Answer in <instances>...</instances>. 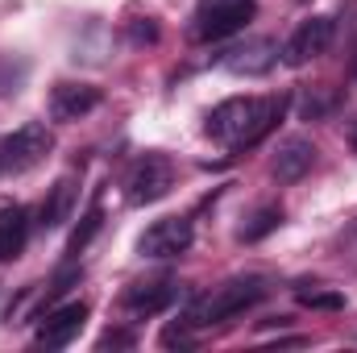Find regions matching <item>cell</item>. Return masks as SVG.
Masks as SVG:
<instances>
[{
  "instance_id": "5bb4252c",
  "label": "cell",
  "mask_w": 357,
  "mask_h": 353,
  "mask_svg": "<svg viewBox=\"0 0 357 353\" xmlns=\"http://www.w3.org/2000/svg\"><path fill=\"white\" fill-rule=\"evenodd\" d=\"M25 237H29V212L17 204V200H0V262H8V258H17L21 254V246H25Z\"/></svg>"
},
{
  "instance_id": "603a6c76",
  "label": "cell",
  "mask_w": 357,
  "mask_h": 353,
  "mask_svg": "<svg viewBox=\"0 0 357 353\" xmlns=\"http://www.w3.org/2000/svg\"><path fill=\"white\" fill-rule=\"evenodd\" d=\"M345 137H349V146L357 150V121H349V125H345Z\"/></svg>"
},
{
  "instance_id": "44dd1931",
  "label": "cell",
  "mask_w": 357,
  "mask_h": 353,
  "mask_svg": "<svg viewBox=\"0 0 357 353\" xmlns=\"http://www.w3.org/2000/svg\"><path fill=\"white\" fill-rule=\"evenodd\" d=\"M328 108H333V96H307V100H303V117H307V121L324 117Z\"/></svg>"
},
{
  "instance_id": "9c48e42d",
  "label": "cell",
  "mask_w": 357,
  "mask_h": 353,
  "mask_svg": "<svg viewBox=\"0 0 357 353\" xmlns=\"http://www.w3.org/2000/svg\"><path fill=\"white\" fill-rule=\"evenodd\" d=\"M178 295H183V287H178L175 278H150V283H133V287L121 295V308H125L133 320H146V316L167 312Z\"/></svg>"
},
{
  "instance_id": "7402d4cb",
  "label": "cell",
  "mask_w": 357,
  "mask_h": 353,
  "mask_svg": "<svg viewBox=\"0 0 357 353\" xmlns=\"http://www.w3.org/2000/svg\"><path fill=\"white\" fill-rule=\"evenodd\" d=\"M129 345H133L129 333H112V329H108V333L100 337V350H129Z\"/></svg>"
},
{
  "instance_id": "cb8c5ba5",
  "label": "cell",
  "mask_w": 357,
  "mask_h": 353,
  "mask_svg": "<svg viewBox=\"0 0 357 353\" xmlns=\"http://www.w3.org/2000/svg\"><path fill=\"white\" fill-rule=\"evenodd\" d=\"M354 75H357V63H354Z\"/></svg>"
},
{
  "instance_id": "e0dca14e",
  "label": "cell",
  "mask_w": 357,
  "mask_h": 353,
  "mask_svg": "<svg viewBox=\"0 0 357 353\" xmlns=\"http://www.w3.org/2000/svg\"><path fill=\"white\" fill-rule=\"evenodd\" d=\"M100 225H104V216H100V204H91L88 212H84V225H79V229L71 233V241H67V254H71V258H79V254L88 250V241L100 233Z\"/></svg>"
},
{
  "instance_id": "4fadbf2b",
  "label": "cell",
  "mask_w": 357,
  "mask_h": 353,
  "mask_svg": "<svg viewBox=\"0 0 357 353\" xmlns=\"http://www.w3.org/2000/svg\"><path fill=\"white\" fill-rule=\"evenodd\" d=\"M75 200H79V179L59 175L54 187H46V200H42V208H38V225H42L46 233L59 229V225H67L71 212H75Z\"/></svg>"
},
{
  "instance_id": "6da1fadb",
  "label": "cell",
  "mask_w": 357,
  "mask_h": 353,
  "mask_svg": "<svg viewBox=\"0 0 357 353\" xmlns=\"http://www.w3.org/2000/svg\"><path fill=\"white\" fill-rule=\"evenodd\" d=\"M287 96H233L208 112V137L225 150H254L270 129L282 121Z\"/></svg>"
},
{
  "instance_id": "52a82bcc",
  "label": "cell",
  "mask_w": 357,
  "mask_h": 353,
  "mask_svg": "<svg viewBox=\"0 0 357 353\" xmlns=\"http://www.w3.org/2000/svg\"><path fill=\"white\" fill-rule=\"evenodd\" d=\"M191 237H195V229H191L187 216H162V220H154V225L137 237V254H142V258H154V262L178 258V254L191 250Z\"/></svg>"
},
{
  "instance_id": "9a60e30c",
  "label": "cell",
  "mask_w": 357,
  "mask_h": 353,
  "mask_svg": "<svg viewBox=\"0 0 357 353\" xmlns=\"http://www.w3.org/2000/svg\"><path fill=\"white\" fill-rule=\"evenodd\" d=\"M29 80V63L17 54H0V96H17Z\"/></svg>"
},
{
  "instance_id": "30bf717a",
  "label": "cell",
  "mask_w": 357,
  "mask_h": 353,
  "mask_svg": "<svg viewBox=\"0 0 357 353\" xmlns=\"http://www.w3.org/2000/svg\"><path fill=\"white\" fill-rule=\"evenodd\" d=\"M216 63L225 71H233V75H266L278 63V42L274 38H245V42L229 46Z\"/></svg>"
},
{
  "instance_id": "3957f363",
  "label": "cell",
  "mask_w": 357,
  "mask_h": 353,
  "mask_svg": "<svg viewBox=\"0 0 357 353\" xmlns=\"http://www.w3.org/2000/svg\"><path fill=\"white\" fill-rule=\"evenodd\" d=\"M50 150H54V133L42 121H25L21 129L0 137V179L25 175V171L42 167Z\"/></svg>"
},
{
  "instance_id": "ffe728a7",
  "label": "cell",
  "mask_w": 357,
  "mask_h": 353,
  "mask_svg": "<svg viewBox=\"0 0 357 353\" xmlns=\"http://www.w3.org/2000/svg\"><path fill=\"white\" fill-rule=\"evenodd\" d=\"M299 303H307V308H345V295L341 291H299Z\"/></svg>"
},
{
  "instance_id": "ba28073f",
  "label": "cell",
  "mask_w": 357,
  "mask_h": 353,
  "mask_svg": "<svg viewBox=\"0 0 357 353\" xmlns=\"http://www.w3.org/2000/svg\"><path fill=\"white\" fill-rule=\"evenodd\" d=\"M333 38H337V21L333 17H307V21L295 25V33L287 38V46L278 54H282L287 67H303V63L320 59L333 46Z\"/></svg>"
},
{
  "instance_id": "8fae6325",
  "label": "cell",
  "mask_w": 357,
  "mask_h": 353,
  "mask_svg": "<svg viewBox=\"0 0 357 353\" xmlns=\"http://www.w3.org/2000/svg\"><path fill=\"white\" fill-rule=\"evenodd\" d=\"M96 104H100V88L75 84V80L54 84V88H50V100H46V108H50L54 121H79V117H88Z\"/></svg>"
},
{
  "instance_id": "277c9868",
  "label": "cell",
  "mask_w": 357,
  "mask_h": 353,
  "mask_svg": "<svg viewBox=\"0 0 357 353\" xmlns=\"http://www.w3.org/2000/svg\"><path fill=\"white\" fill-rule=\"evenodd\" d=\"M258 13V0H199L191 17V38L195 42H225L241 33Z\"/></svg>"
},
{
  "instance_id": "8992f818",
  "label": "cell",
  "mask_w": 357,
  "mask_h": 353,
  "mask_svg": "<svg viewBox=\"0 0 357 353\" xmlns=\"http://www.w3.org/2000/svg\"><path fill=\"white\" fill-rule=\"evenodd\" d=\"M84 324H88V303H84V299L59 303V308H50V312L42 316V324H38V333H33V345H38V350H67L71 341H79Z\"/></svg>"
},
{
  "instance_id": "5b68a950",
  "label": "cell",
  "mask_w": 357,
  "mask_h": 353,
  "mask_svg": "<svg viewBox=\"0 0 357 353\" xmlns=\"http://www.w3.org/2000/svg\"><path fill=\"white\" fill-rule=\"evenodd\" d=\"M171 187H175V163L167 154L150 150V154H142L129 167V175H125V200L133 208H146V204H158L162 195H171Z\"/></svg>"
},
{
  "instance_id": "7c38bea8",
  "label": "cell",
  "mask_w": 357,
  "mask_h": 353,
  "mask_svg": "<svg viewBox=\"0 0 357 353\" xmlns=\"http://www.w3.org/2000/svg\"><path fill=\"white\" fill-rule=\"evenodd\" d=\"M312 167H316V146H312L307 137H287V142H278V150H274V158H270V175L278 179V183H299Z\"/></svg>"
},
{
  "instance_id": "d6986e66",
  "label": "cell",
  "mask_w": 357,
  "mask_h": 353,
  "mask_svg": "<svg viewBox=\"0 0 357 353\" xmlns=\"http://www.w3.org/2000/svg\"><path fill=\"white\" fill-rule=\"evenodd\" d=\"M162 345H167V350H191V345H195V333H191V324H187V320L167 324V329H162Z\"/></svg>"
},
{
  "instance_id": "ac0fdd59",
  "label": "cell",
  "mask_w": 357,
  "mask_h": 353,
  "mask_svg": "<svg viewBox=\"0 0 357 353\" xmlns=\"http://www.w3.org/2000/svg\"><path fill=\"white\" fill-rule=\"evenodd\" d=\"M158 17H133V21H125V38H129V46H154L158 42Z\"/></svg>"
},
{
  "instance_id": "7a4b0ae2",
  "label": "cell",
  "mask_w": 357,
  "mask_h": 353,
  "mask_svg": "<svg viewBox=\"0 0 357 353\" xmlns=\"http://www.w3.org/2000/svg\"><path fill=\"white\" fill-rule=\"evenodd\" d=\"M270 295V278L262 274H241V278H229L220 287H212L208 295H199L191 308H187V324L191 329H208V324H225L233 316H241L245 308H254L258 299Z\"/></svg>"
},
{
  "instance_id": "2e32d148",
  "label": "cell",
  "mask_w": 357,
  "mask_h": 353,
  "mask_svg": "<svg viewBox=\"0 0 357 353\" xmlns=\"http://www.w3.org/2000/svg\"><path fill=\"white\" fill-rule=\"evenodd\" d=\"M278 225H282V212H278V208H258V212L237 229V237H241V241H262V237L274 233Z\"/></svg>"
}]
</instances>
